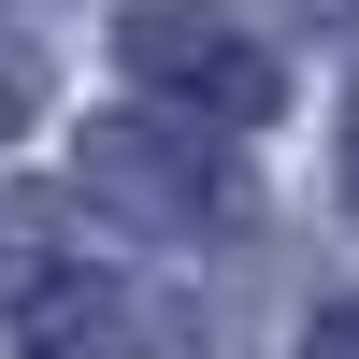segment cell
<instances>
[{"mask_svg": "<svg viewBox=\"0 0 359 359\" xmlns=\"http://www.w3.org/2000/svg\"><path fill=\"white\" fill-rule=\"evenodd\" d=\"M15 359H201V331L158 302V287L57 259V273L15 287Z\"/></svg>", "mask_w": 359, "mask_h": 359, "instance_id": "3", "label": "cell"}, {"mask_svg": "<svg viewBox=\"0 0 359 359\" xmlns=\"http://www.w3.org/2000/svg\"><path fill=\"white\" fill-rule=\"evenodd\" d=\"M115 72L158 115H187V130H259L287 101L273 57H259V29L216 15V0H115Z\"/></svg>", "mask_w": 359, "mask_h": 359, "instance_id": "1", "label": "cell"}, {"mask_svg": "<svg viewBox=\"0 0 359 359\" xmlns=\"http://www.w3.org/2000/svg\"><path fill=\"white\" fill-rule=\"evenodd\" d=\"M302 359H359V302H331V316H316V331H302Z\"/></svg>", "mask_w": 359, "mask_h": 359, "instance_id": "4", "label": "cell"}, {"mask_svg": "<svg viewBox=\"0 0 359 359\" xmlns=\"http://www.w3.org/2000/svg\"><path fill=\"white\" fill-rule=\"evenodd\" d=\"M345 216H359V86H345Z\"/></svg>", "mask_w": 359, "mask_h": 359, "instance_id": "5", "label": "cell"}, {"mask_svg": "<svg viewBox=\"0 0 359 359\" xmlns=\"http://www.w3.org/2000/svg\"><path fill=\"white\" fill-rule=\"evenodd\" d=\"M72 187L101 201V216L158 230V245H201V230H230V216H245L230 158H201V144L144 130V115H115V130H86V144H72Z\"/></svg>", "mask_w": 359, "mask_h": 359, "instance_id": "2", "label": "cell"}]
</instances>
